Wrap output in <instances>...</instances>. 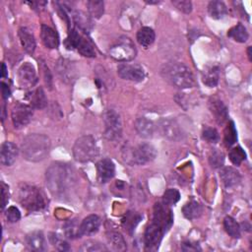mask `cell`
I'll return each mask as SVG.
<instances>
[{
  "mask_svg": "<svg viewBox=\"0 0 252 252\" xmlns=\"http://www.w3.org/2000/svg\"><path fill=\"white\" fill-rule=\"evenodd\" d=\"M46 186L55 197H63L74 183V174L71 168L60 162L52 163L45 173Z\"/></svg>",
  "mask_w": 252,
  "mask_h": 252,
  "instance_id": "1",
  "label": "cell"
},
{
  "mask_svg": "<svg viewBox=\"0 0 252 252\" xmlns=\"http://www.w3.org/2000/svg\"><path fill=\"white\" fill-rule=\"evenodd\" d=\"M50 140L43 134H29L23 139L21 145L22 155L25 159L37 162L44 159L50 150Z\"/></svg>",
  "mask_w": 252,
  "mask_h": 252,
  "instance_id": "2",
  "label": "cell"
},
{
  "mask_svg": "<svg viewBox=\"0 0 252 252\" xmlns=\"http://www.w3.org/2000/svg\"><path fill=\"white\" fill-rule=\"evenodd\" d=\"M161 76L172 86L178 89H188L195 85L192 71L180 62L166 63L161 68Z\"/></svg>",
  "mask_w": 252,
  "mask_h": 252,
  "instance_id": "3",
  "label": "cell"
},
{
  "mask_svg": "<svg viewBox=\"0 0 252 252\" xmlns=\"http://www.w3.org/2000/svg\"><path fill=\"white\" fill-rule=\"evenodd\" d=\"M18 200L26 210L30 212L42 211L47 206V199L40 188L23 184L18 192Z\"/></svg>",
  "mask_w": 252,
  "mask_h": 252,
  "instance_id": "4",
  "label": "cell"
},
{
  "mask_svg": "<svg viewBox=\"0 0 252 252\" xmlns=\"http://www.w3.org/2000/svg\"><path fill=\"white\" fill-rule=\"evenodd\" d=\"M99 154L95 139L91 135L82 136L76 140L73 146V156L77 161L88 162L96 158Z\"/></svg>",
  "mask_w": 252,
  "mask_h": 252,
  "instance_id": "5",
  "label": "cell"
},
{
  "mask_svg": "<svg viewBox=\"0 0 252 252\" xmlns=\"http://www.w3.org/2000/svg\"><path fill=\"white\" fill-rule=\"evenodd\" d=\"M65 45L68 49H77L83 56L94 57L95 51L92 41L87 38L79 30L73 28L69 31L68 37L65 40Z\"/></svg>",
  "mask_w": 252,
  "mask_h": 252,
  "instance_id": "6",
  "label": "cell"
},
{
  "mask_svg": "<svg viewBox=\"0 0 252 252\" xmlns=\"http://www.w3.org/2000/svg\"><path fill=\"white\" fill-rule=\"evenodd\" d=\"M157 157L156 149L147 143L140 144L130 150H125L124 159L130 164L143 165L149 161H152Z\"/></svg>",
  "mask_w": 252,
  "mask_h": 252,
  "instance_id": "7",
  "label": "cell"
},
{
  "mask_svg": "<svg viewBox=\"0 0 252 252\" xmlns=\"http://www.w3.org/2000/svg\"><path fill=\"white\" fill-rule=\"evenodd\" d=\"M109 56L119 62H128L135 58L136 47L134 42L127 36H120L117 41L110 46Z\"/></svg>",
  "mask_w": 252,
  "mask_h": 252,
  "instance_id": "8",
  "label": "cell"
},
{
  "mask_svg": "<svg viewBox=\"0 0 252 252\" xmlns=\"http://www.w3.org/2000/svg\"><path fill=\"white\" fill-rule=\"evenodd\" d=\"M157 130L164 139L171 142H178L183 139V132L179 124L170 118H161L157 125Z\"/></svg>",
  "mask_w": 252,
  "mask_h": 252,
  "instance_id": "9",
  "label": "cell"
},
{
  "mask_svg": "<svg viewBox=\"0 0 252 252\" xmlns=\"http://www.w3.org/2000/svg\"><path fill=\"white\" fill-rule=\"evenodd\" d=\"M104 135L108 140L116 141L120 139L122 133V124L120 115L113 109H108L104 113Z\"/></svg>",
  "mask_w": 252,
  "mask_h": 252,
  "instance_id": "10",
  "label": "cell"
},
{
  "mask_svg": "<svg viewBox=\"0 0 252 252\" xmlns=\"http://www.w3.org/2000/svg\"><path fill=\"white\" fill-rule=\"evenodd\" d=\"M32 113L33 111L32 106L21 102L16 103L11 111V117L14 127L20 129L28 125L32 120Z\"/></svg>",
  "mask_w": 252,
  "mask_h": 252,
  "instance_id": "11",
  "label": "cell"
},
{
  "mask_svg": "<svg viewBox=\"0 0 252 252\" xmlns=\"http://www.w3.org/2000/svg\"><path fill=\"white\" fill-rule=\"evenodd\" d=\"M166 230L159 225L158 223L152 220V222L148 225L144 235V241L146 245V249L156 250L158 248V245L163 237V234Z\"/></svg>",
  "mask_w": 252,
  "mask_h": 252,
  "instance_id": "12",
  "label": "cell"
},
{
  "mask_svg": "<svg viewBox=\"0 0 252 252\" xmlns=\"http://www.w3.org/2000/svg\"><path fill=\"white\" fill-rule=\"evenodd\" d=\"M117 73L120 78L132 82H142L145 79L144 68L139 64L121 63L117 67Z\"/></svg>",
  "mask_w": 252,
  "mask_h": 252,
  "instance_id": "13",
  "label": "cell"
},
{
  "mask_svg": "<svg viewBox=\"0 0 252 252\" xmlns=\"http://www.w3.org/2000/svg\"><path fill=\"white\" fill-rule=\"evenodd\" d=\"M18 79L19 83L23 88H31L32 87L36 81V73L32 64L26 62L21 65L18 70Z\"/></svg>",
  "mask_w": 252,
  "mask_h": 252,
  "instance_id": "14",
  "label": "cell"
},
{
  "mask_svg": "<svg viewBox=\"0 0 252 252\" xmlns=\"http://www.w3.org/2000/svg\"><path fill=\"white\" fill-rule=\"evenodd\" d=\"M97 179L100 183H106L109 181L115 173V165L109 158H102L96 163Z\"/></svg>",
  "mask_w": 252,
  "mask_h": 252,
  "instance_id": "15",
  "label": "cell"
},
{
  "mask_svg": "<svg viewBox=\"0 0 252 252\" xmlns=\"http://www.w3.org/2000/svg\"><path fill=\"white\" fill-rule=\"evenodd\" d=\"M18 153L19 150L15 144L12 142H4L0 151L1 163L6 166L12 165L18 157Z\"/></svg>",
  "mask_w": 252,
  "mask_h": 252,
  "instance_id": "16",
  "label": "cell"
},
{
  "mask_svg": "<svg viewBox=\"0 0 252 252\" xmlns=\"http://www.w3.org/2000/svg\"><path fill=\"white\" fill-rule=\"evenodd\" d=\"M56 71L61 80L66 83H71L76 78L75 67L67 59H59L56 64Z\"/></svg>",
  "mask_w": 252,
  "mask_h": 252,
  "instance_id": "17",
  "label": "cell"
},
{
  "mask_svg": "<svg viewBox=\"0 0 252 252\" xmlns=\"http://www.w3.org/2000/svg\"><path fill=\"white\" fill-rule=\"evenodd\" d=\"M100 226V219L96 215H90L80 223L81 235H93L97 232Z\"/></svg>",
  "mask_w": 252,
  "mask_h": 252,
  "instance_id": "18",
  "label": "cell"
},
{
  "mask_svg": "<svg viewBox=\"0 0 252 252\" xmlns=\"http://www.w3.org/2000/svg\"><path fill=\"white\" fill-rule=\"evenodd\" d=\"M135 129L139 136L145 139H150L156 131V126L152 120L146 117H139L135 121Z\"/></svg>",
  "mask_w": 252,
  "mask_h": 252,
  "instance_id": "19",
  "label": "cell"
},
{
  "mask_svg": "<svg viewBox=\"0 0 252 252\" xmlns=\"http://www.w3.org/2000/svg\"><path fill=\"white\" fill-rule=\"evenodd\" d=\"M40 37L42 40V43L50 49L57 48L59 45V36L56 31H54L52 28L46 25L41 26V32H40Z\"/></svg>",
  "mask_w": 252,
  "mask_h": 252,
  "instance_id": "20",
  "label": "cell"
},
{
  "mask_svg": "<svg viewBox=\"0 0 252 252\" xmlns=\"http://www.w3.org/2000/svg\"><path fill=\"white\" fill-rule=\"evenodd\" d=\"M18 35L25 51L29 54H32L35 49V39L32 32H31V31L28 28L23 27L19 29Z\"/></svg>",
  "mask_w": 252,
  "mask_h": 252,
  "instance_id": "21",
  "label": "cell"
},
{
  "mask_svg": "<svg viewBox=\"0 0 252 252\" xmlns=\"http://www.w3.org/2000/svg\"><path fill=\"white\" fill-rule=\"evenodd\" d=\"M220 176V179H221L222 183L227 188L237 185L239 183L240 179H241L240 173L235 168L230 167V166H226V167L221 168Z\"/></svg>",
  "mask_w": 252,
  "mask_h": 252,
  "instance_id": "22",
  "label": "cell"
},
{
  "mask_svg": "<svg viewBox=\"0 0 252 252\" xmlns=\"http://www.w3.org/2000/svg\"><path fill=\"white\" fill-rule=\"evenodd\" d=\"M210 109L214 114L219 124L224 123L228 118V110L224 103L220 99H213L210 101Z\"/></svg>",
  "mask_w": 252,
  "mask_h": 252,
  "instance_id": "23",
  "label": "cell"
},
{
  "mask_svg": "<svg viewBox=\"0 0 252 252\" xmlns=\"http://www.w3.org/2000/svg\"><path fill=\"white\" fill-rule=\"evenodd\" d=\"M27 245L33 251H45L46 241L41 231H33L27 236Z\"/></svg>",
  "mask_w": 252,
  "mask_h": 252,
  "instance_id": "24",
  "label": "cell"
},
{
  "mask_svg": "<svg viewBox=\"0 0 252 252\" xmlns=\"http://www.w3.org/2000/svg\"><path fill=\"white\" fill-rule=\"evenodd\" d=\"M72 18L75 23V26L77 27L76 29L79 30L80 32L86 33V32H89L90 30L92 29V22L84 12L75 11L72 13Z\"/></svg>",
  "mask_w": 252,
  "mask_h": 252,
  "instance_id": "25",
  "label": "cell"
},
{
  "mask_svg": "<svg viewBox=\"0 0 252 252\" xmlns=\"http://www.w3.org/2000/svg\"><path fill=\"white\" fill-rule=\"evenodd\" d=\"M219 78H220V68L218 66H210L203 71L202 81L206 86L210 88H214L218 85Z\"/></svg>",
  "mask_w": 252,
  "mask_h": 252,
  "instance_id": "26",
  "label": "cell"
},
{
  "mask_svg": "<svg viewBox=\"0 0 252 252\" xmlns=\"http://www.w3.org/2000/svg\"><path fill=\"white\" fill-rule=\"evenodd\" d=\"M182 213L184 217L188 220H195L199 218L203 213V207L197 201L191 200L186 203L182 208Z\"/></svg>",
  "mask_w": 252,
  "mask_h": 252,
  "instance_id": "27",
  "label": "cell"
},
{
  "mask_svg": "<svg viewBox=\"0 0 252 252\" xmlns=\"http://www.w3.org/2000/svg\"><path fill=\"white\" fill-rule=\"evenodd\" d=\"M155 38H156L155 32L153 29L149 27H143L137 32V41L139 42L140 45H142L145 48L153 44V42L155 41Z\"/></svg>",
  "mask_w": 252,
  "mask_h": 252,
  "instance_id": "28",
  "label": "cell"
},
{
  "mask_svg": "<svg viewBox=\"0 0 252 252\" xmlns=\"http://www.w3.org/2000/svg\"><path fill=\"white\" fill-rule=\"evenodd\" d=\"M208 12L213 19L219 20L226 15L227 8L221 1H211L208 5Z\"/></svg>",
  "mask_w": 252,
  "mask_h": 252,
  "instance_id": "29",
  "label": "cell"
},
{
  "mask_svg": "<svg viewBox=\"0 0 252 252\" xmlns=\"http://www.w3.org/2000/svg\"><path fill=\"white\" fill-rule=\"evenodd\" d=\"M31 104L32 105V107L34 108H44L47 105V98L45 95V93L43 91L42 88H37L36 90H34L29 97Z\"/></svg>",
  "mask_w": 252,
  "mask_h": 252,
  "instance_id": "30",
  "label": "cell"
},
{
  "mask_svg": "<svg viewBox=\"0 0 252 252\" xmlns=\"http://www.w3.org/2000/svg\"><path fill=\"white\" fill-rule=\"evenodd\" d=\"M107 241L111 248L116 251L126 250V241L124 237L117 231H109L106 234Z\"/></svg>",
  "mask_w": 252,
  "mask_h": 252,
  "instance_id": "31",
  "label": "cell"
},
{
  "mask_svg": "<svg viewBox=\"0 0 252 252\" xmlns=\"http://www.w3.org/2000/svg\"><path fill=\"white\" fill-rule=\"evenodd\" d=\"M227 35L229 37H231L233 40L237 41V42H246V40L248 39V32L246 30V28L242 25V24H237L236 26H234L233 28H231L228 32Z\"/></svg>",
  "mask_w": 252,
  "mask_h": 252,
  "instance_id": "32",
  "label": "cell"
},
{
  "mask_svg": "<svg viewBox=\"0 0 252 252\" xmlns=\"http://www.w3.org/2000/svg\"><path fill=\"white\" fill-rule=\"evenodd\" d=\"M142 217L135 212H128L122 220V224L130 233L133 232L136 225L139 223Z\"/></svg>",
  "mask_w": 252,
  "mask_h": 252,
  "instance_id": "33",
  "label": "cell"
},
{
  "mask_svg": "<svg viewBox=\"0 0 252 252\" xmlns=\"http://www.w3.org/2000/svg\"><path fill=\"white\" fill-rule=\"evenodd\" d=\"M223 226H224L225 231L231 237L238 238L240 236V226L233 218L226 217L223 220Z\"/></svg>",
  "mask_w": 252,
  "mask_h": 252,
  "instance_id": "34",
  "label": "cell"
},
{
  "mask_svg": "<svg viewBox=\"0 0 252 252\" xmlns=\"http://www.w3.org/2000/svg\"><path fill=\"white\" fill-rule=\"evenodd\" d=\"M88 10L93 18L98 19L102 16L104 12V4L103 1H96V0H92L87 3Z\"/></svg>",
  "mask_w": 252,
  "mask_h": 252,
  "instance_id": "35",
  "label": "cell"
},
{
  "mask_svg": "<svg viewBox=\"0 0 252 252\" xmlns=\"http://www.w3.org/2000/svg\"><path fill=\"white\" fill-rule=\"evenodd\" d=\"M64 231H65V235L69 238H77L81 236L80 224L77 222L76 220H68L64 224Z\"/></svg>",
  "mask_w": 252,
  "mask_h": 252,
  "instance_id": "36",
  "label": "cell"
},
{
  "mask_svg": "<svg viewBox=\"0 0 252 252\" xmlns=\"http://www.w3.org/2000/svg\"><path fill=\"white\" fill-rule=\"evenodd\" d=\"M180 199V193L177 189L169 188L167 189L162 196V203L166 206H172L175 205Z\"/></svg>",
  "mask_w": 252,
  "mask_h": 252,
  "instance_id": "37",
  "label": "cell"
},
{
  "mask_svg": "<svg viewBox=\"0 0 252 252\" xmlns=\"http://www.w3.org/2000/svg\"><path fill=\"white\" fill-rule=\"evenodd\" d=\"M237 140V133L234 127V123L232 121L228 122L225 130H224V143L226 147H230Z\"/></svg>",
  "mask_w": 252,
  "mask_h": 252,
  "instance_id": "38",
  "label": "cell"
},
{
  "mask_svg": "<svg viewBox=\"0 0 252 252\" xmlns=\"http://www.w3.org/2000/svg\"><path fill=\"white\" fill-rule=\"evenodd\" d=\"M209 162L215 168L221 167L224 162L223 154L218 149H213L209 155Z\"/></svg>",
  "mask_w": 252,
  "mask_h": 252,
  "instance_id": "39",
  "label": "cell"
},
{
  "mask_svg": "<svg viewBox=\"0 0 252 252\" xmlns=\"http://www.w3.org/2000/svg\"><path fill=\"white\" fill-rule=\"evenodd\" d=\"M80 250L84 252H99V251H106L107 248L98 241L88 240L81 246Z\"/></svg>",
  "mask_w": 252,
  "mask_h": 252,
  "instance_id": "40",
  "label": "cell"
},
{
  "mask_svg": "<svg viewBox=\"0 0 252 252\" xmlns=\"http://www.w3.org/2000/svg\"><path fill=\"white\" fill-rule=\"evenodd\" d=\"M49 241L59 251H68L70 249L68 242L56 233L49 234Z\"/></svg>",
  "mask_w": 252,
  "mask_h": 252,
  "instance_id": "41",
  "label": "cell"
},
{
  "mask_svg": "<svg viewBox=\"0 0 252 252\" xmlns=\"http://www.w3.org/2000/svg\"><path fill=\"white\" fill-rule=\"evenodd\" d=\"M228 156L231 162L235 165H239L246 158V154L241 147H235L231 149Z\"/></svg>",
  "mask_w": 252,
  "mask_h": 252,
  "instance_id": "42",
  "label": "cell"
},
{
  "mask_svg": "<svg viewBox=\"0 0 252 252\" xmlns=\"http://www.w3.org/2000/svg\"><path fill=\"white\" fill-rule=\"evenodd\" d=\"M203 139L210 143H217L220 140V135L219 132L212 127H205L202 132Z\"/></svg>",
  "mask_w": 252,
  "mask_h": 252,
  "instance_id": "43",
  "label": "cell"
},
{
  "mask_svg": "<svg viewBox=\"0 0 252 252\" xmlns=\"http://www.w3.org/2000/svg\"><path fill=\"white\" fill-rule=\"evenodd\" d=\"M5 217L7 219V221H9L11 223H14V222H17L21 219V213L18 210V208L14 207V206H11L6 210Z\"/></svg>",
  "mask_w": 252,
  "mask_h": 252,
  "instance_id": "44",
  "label": "cell"
},
{
  "mask_svg": "<svg viewBox=\"0 0 252 252\" xmlns=\"http://www.w3.org/2000/svg\"><path fill=\"white\" fill-rule=\"evenodd\" d=\"M171 3L181 12L189 14L192 11V3L188 0H173Z\"/></svg>",
  "mask_w": 252,
  "mask_h": 252,
  "instance_id": "45",
  "label": "cell"
},
{
  "mask_svg": "<svg viewBox=\"0 0 252 252\" xmlns=\"http://www.w3.org/2000/svg\"><path fill=\"white\" fill-rule=\"evenodd\" d=\"M8 202H9V188L4 182H2L1 183V209L2 210L5 209Z\"/></svg>",
  "mask_w": 252,
  "mask_h": 252,
  "instance_id": "46",
  "label": "cell"
},
{
  "mask_svg": "<svg viewBox=\"0 0 252 252\" xmlns=\"http://www.w3.org/2000/svg\"><path fill=\"white\" fill-rule=\"evenodd\" d=\"M41 70L43 71V77H44L46 86L49 89H51L52 88V76H51V73H50L48 67L45 65L44 62H41Z\"/></svg>",
  "mask_w": 252,
  "mask_h": 252,
  "instance_id": "47",
  "label": "cell"
},
{
  "mask_svg": "<svg viewBox=\"0 0 252 252\" xmlns=\"http://www.w3.org/2000/svg\"><path fill=\"white\" fill-rule=\"evenodd\" d=\"M1 90H2V95H3V98L4 99H7L9 96H10V94H11V91H10V89H9V87L5 84V83H1Z\"/></svg>",
  "mask_w": 252,
  "mask_h": 252,
  "instance_id": "48",
  "label": "cell"
},
{
  "mask_svg": "<svg viewBox=\"0 0 252 252\" xmlns=\"http://www.w3.org/2000/svg\"><path fill=\"white\" fill-rule=\"evenodd\" d=\"M182 250L184 251H196V250H200V248L190 242H186L182 244Z\"/></svg>",
  "mask_w": 252,
  "mask_h": 252,
  "instance_id": "49",
  "label": "cell"
},
{
  "mask_svg": "<svg viewBox=\"0 0 252 252\" xmlns=\"http://www.w3.org/2000/svg\"><path fill=\"white\" fill-rule=\"evenodd\" d=\"M7 76V71H6V65L3 63L2 64V71H1V77L5 78Z\"/></svg>",
  "mask_w": 252,
  "mask_h": 252,
  "instance_id": "50",
  "label": "cell"
},
{
  "mask_svg": "<svg viewBox=\"0 0 252 252\" xmlns=\"http://www.w3.org/2000/svg\"><path fill=\"white\" fill-rule=\"evenodd\" d=\"M147 4H158V3H159V1H145Z\"/></svg>",
  "mask_w": 252,
  "mask_h": 252,
  "instance_id": "51",
  "label": "cell"
},
{
  "mask_svg": "<svg viewBox=\"0 0 252 252\" xmlns=\"http://www.w3.org/2000/svg\"><path fill=\"white\" fill-rule=\"evenodd\" d=\"M248 57H249V60L251 61L252 58H251V47L250 46L248 47Z\"/></svg>",
  "mask_w": 252,
  "mask_h": 252,
  "instance_id": "52",
  "label": "cell"
}]
</instances>
